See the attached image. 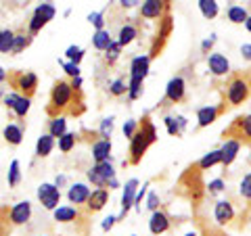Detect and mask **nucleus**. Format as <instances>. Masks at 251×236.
<instances>
[{
    "label": "nucleus",
    "instance_id": "f257e3e1",
    "mask_svg": "<svg viewBox=\"0 0 251 236\" xmlns=\"http://www.w3.org/2000/svg\"><path fill=\"white\" fill-rule=\"evenodd\" d=\"M86 113V98L84 90L72 86L69 80H57L50 88L46 115L50 119L57 117H82Z\"/></svg>",
    "mask_w": 251,
    "mask_h": 236
},
{
    "label": "nucleus",
    "instance_id": "f03ea898",
    "mask_svg": "<svg viewBox=\"0 0 251 236\" xmlns=\"http://www.w3.org/2000/svg\"><path fill=\"white\" fill-rule=\"evenodd\" d=\"M205 186L207 184L203 182V171L197 165V161H195V163L188 165L182 174H180L178 184H176V194L186 199L193 207H199L203 203V199H205V194H207Z\"/></svg>",
    "mask_w": 251,
    "mask_h": 236
},
{
    "label": "nucleus",
    "instance_id": "7ed1b4c3",
    "mask_svg": "<svg viewBox=\"0 0 251 236\" xmlns=\"http://www.w3.org/2000/svg\"><path fill=\"white\" fill-rule=\"evenodd\" d=\"M157 142V130L155 123L151 119V113H145L138 119V130L130 140V151H128V159L124 161V165H138L143 161V157L147 155L149 146Z\"/></svg>",
    "mask_w": 251,
    "mask_h": 236
},
{
    "label": "nucleus",
    "instance_id": "20e7f679",
    "mask_svg": "<svg viewBox=\"0 0 251 236\" xmlns=\"http://www.w3.org/2000/svg\"><path fill=\"white\" fill-rule=\"evenodd\" d=\"M222 96L226 103L230 105V109L247 103V98L251 96V86L247 80V73L245 71H230V75L226 77V84L222 88Z\"/></svg>",
    "mask_w": 251,
    "mask_h": 236
},
{
    "label": "nucleus",
    "instance_id": "39448f33",
    "mask_svg": "<svg viewBox=\"0 0 251 236\" xmlns=\"http://www.w3.org/2000/svg\"><path fill=\"white\" fill-rule=\"evenodd\" d=\"M6 84H9L11 92L29 100L38 92V75L34 71H25V69H9L6 71Z\"/></svg>",
    "mask_w": 251,
    "mask_h": 236
},
{
    "label": "nucleus",
    "instance_id": "423d86ee",
    "mask_svg": "<svg viewBox=\"0 0 251 236\" xmlns=\"http://www.w3.org/2000/svg\"><path fill=\"white\" fill-rule=\"evenodd\" d=\"M172 31H174V17H172V13H166L163 17L157 21V29L151 38V46H149V59H159L163 50H166V46L172 38Z\"/></svg>",
    "mask_w": 251,
    "mask_h": 236
},
{
    "label": "nucleus",
    "instance_id": "0eeeda50",
    "mask_svg": "<svg viewBox=\"0 0 251 236\" xmlns=\"http://www.w3.org/2000/svg\"><path fill=\"white\" fill-rule=\"evenodd\" d=\"M222 138L251 146V113L234 117V119L222 130Z\"/></svg>",
    "mask_w": 251,
    "mask_h": 236
},
{
    "label": "nucleus",
    "instance_id": "6e6552de",
    "mask_svg": "<svg viewBox=\"0 0 251 236\" xmlns=\"http://www.w3.org/2000/svg\"><path fill=\"white\" fill-rule=\"evenodd\" d=\"M182 103H186V82H184L182 75H176V77H172V80L168 82L166 96H163V100L157 107L166 109L170 105H182Z\"/></svg>",
    "mask_w": 251,
    "mask_h": 236
},
{
    "label": "nucleus",
    "instance_id": "1a4fd4ad",
    "mask_svg": "<svg viewBox=\"0 0 251 236\" xmlns=\"http://www.w3.org/2000/svg\"><path fill=\"white\" fill-rule=\"evenodd\" d=\"M226 111H230V105L224 100V96H222V100H220L218 105L201 107L199 111H197V128L201 130V128H207V125L216 123L220 117L226 115Z\"/></svg>",
    "mask_w": 251,
    "mask_h": 236
},
{
    "label": "nucleus",
    "instance_id": "9d476101",
    "mask_svg": "<svg viewBox=\"0 0 251 236\" xmlns=\"http://www.w3.org/2000/svg\"><path fill=\"white\" fill-rule=\"evenodd\" d=\"M88 180L90 184H94L97 188H107L111 180H115V169L111 161H105V163H94L92 167L88 169Z\"/></svg>",
    "mask_w": 251,
    "mask_h": 236
},
{
    "label": "nucleus",
    "instance_id": "9b49d317",
    "mask_svg": "<svg viewBox=\"0 0 251 236\" xmlns=\"http://www.w3.org/2000/svg\"><path fill=\"white\" fill-rule=\"evenodd\" d=\"M140 19H157L159 21L166 13H172V2L170 0H145L140 2Z\"/></svg>",
    "mask_w": 251,
    "mask_h": 236
},
{
    "label": "nucleus",
    "instance_id": "f8f14e48",
    "mask_svg": "<svg viewBox=\"0 0 251 236\" xmlns=\"http://www.w3.org/2000/svg\"><path fill=\"white\" fill-rule=\"evenodd\" d=\"M2 100H4V107L9 109V111L19 119V123H23V119H25L27 113H29L31 100H29V98H23V96H19V94H15V92L4 94Z\"/></svg>",
    "mask_w": 251,
    "mask_h": 236
},
{
    "label": "nucleus",
    "instance_id": "ddd939ff",
    "mask_svg": "<svg viewBox=\"0 0 251 236\" xmlns=\"http://www.w3.org/2000/svg\"><path fill=\"white\" fill-rule=\"evenodd\" d=\"M172 228H174V219L170 217V213H168L166 209H157V211H153L151 222H149V230H151L153 236L166 234V232L172 230Z\"/></svg>",
    "mask_w": 251,
    "mask_h": 236
},
{
    "label": "nucleus",
    "instance_id": "4468645a",
    "mask_svg": "<svg viewBox=\"0 0 251 236\" xmlns=\"http://www.w3.org/2000/svg\"><path fill=\"white\" fill-rule=\"evenodd\" d=\"M38 201H40L44 205V209H49V211L59 209L61 190L57 188V184H42L38 188Z\"/></svg>",
    "mask_w": 251,
    "mask_h": 236
},
{
    "label": "nucleus",
    "instance_id": "2eb2a0df",
    "mask_svg": "<svg viewBox=\"0 0 251 236\" xmlns=\"http://www.w3.org/2000/svg\"><path fill=\"white\" fill-rule=\"evenodd\" d=\"M214 217H216V224H218L220 228L230 226L234 219H237L234 203H232V201H218V203H216V209H214Z\"/></svg>",
    "mask_w": 251,
    "mask_h": 236
},
{
    "label": "nucleus",
    "instance_id": "dca6fc26",
    "mask_svg": "<svg viewBox=\"0 0 251 236\" xmlns=\"http://www.w3.org/2000/svg\"><path fill=\"white\" fill-rule=\"evenodd\" d=\"M136 192H138V180H136V178H132V180H128V182H126V186H124V194H122V211H120V215H117V222H120V219H124L126 215L130 213V209L134 207Z\"/></svg>",
    "mask_w": 251,
    "mask_h": 236
},
{
    "label": "nucleus",
    "instance_id": "f3484780",
    "mask_svg": "<svg viewBox=\"0 0 251 236\" xmlns=\"http://www.w3.org/2000/svg\"><path fill=\"white\" fill-rule=\"evenodd\" d=\"M109 196H111V190H107V188H97V190L90 192V199L86 203V207H80V209H84L88 215H94L109 203Z\"/></svg>",
    "mask_w": 251,
    "mask_h": 236
},
{
    "label": "nucleus",
    "instance_id": "a211bd4d",
    "mask_svg": "<svg viewBox=\"0 0 251 236\" xmlns=\"http://www.w3.org/2000/svg\"><path fill=\"white\" fill-rule=\"evenodd\" d=\"M207 67H209L211 75H216V77H228L230 75V63L224 54H220V52H209Z\"/></svg>",
    "mask_w": 251,
    "mask_h": 236
},
{
    "label": "nucleus",
    "instance_id": "6ab92c4d",
    "mask_svg": "<svg viewBox=\"0 0 251 236\" xmlns=\"http://www.w3.org/2000/svg\"><path fill=\"white\" fill-rule=\"evenodd\" d=\"M138 36H140V23L138 21H126L120 27V34H117V44L124 48V46L134 42Z\"/></svg>",
    "mask_w": 251,
    "mask_h": 236
},
{
    "label": "nucleus",
    "instance_id": "aec40b11",
    "mask_svg": "<svg viewBox=\"0 0 251 236\" xmlns=\"http://www.w3.org/2000/svg\"><path fill=\"white\" fill-rule=\"evenodd\" d=\"M149 67H151V59L149 54H140V57H134L130 61V71L128 77H136V80H147L149 75Z\"/></svg>",
    "mask_w": 251,
    "mask_h": 236
},
{
    "label": "nucleus",
    "instance_id": "412c9836",
    "mask_svg": "<svg viewBox=\"0 0 251 236\" xmlns=\"http://www.w3.org/2000/svg\"><path fill=\"white\" fill-rule=\"evenodd\" d=\"M9 217H11V224H13V226H23V224H27L29 217H31V203H29V201L17 203L15 207H11Z\"/></svg>",
    "mask_w": 251,
    "mask_h": 236
},
{
    "label": "nucleus",
    "instance_id": "4be33fe9",
    "mask_svg": "<svg viewBox=\"0 0 251 236\" xmlns=\"http://www.w3.org/2000/svg\"><path fill=\"white\" fill-rule=\"evenodd\" d=\"M67 199L77 209L86 207V203H88V199H90V188L86 184H74L72 188H69V192H67Z\"/></svg>",
    "mask_w": 251,
    "mask_h": 236
},
{
    "label": "nucleus",
    "instance_id": "5701e85b",
    "mask_svg": "<svg viewBox=\"0 0 251 236\" xmlns=\"http://www.w3.org/2000/svg\"><path fill=\"white\" fill-rule=\"evenodd\" d=\"M34 42V36L27 31V25H21L19 29H15V38H13V50L11 54H19L25 48H29Z\"/></svg>",
    "mask_w": 251,
    "mask_h": 236
},
{
    "label": "nucleus",
    "instance_id": "b1692460",
    "mask_svg": "<svg viewBox=\"0 0 251 236\" xmlns=\"http://www.w3.org/2000/svg\"><path fill=\"white\" fill-rule=\"evenodd\" d=\"M92 159H94V163L111 161V140L100 138L99 142H94L92 144Z\"/></svg>",
    "mask_w": 251,
    "mask_h": 236
},
{
    "label": "nucleus",
    "instance_id": "393cba45",
    "mask_svg": "<svg viewBox=\"0 0 251 236\" xmlns=\"http://www.w3.org/2000/svg\"><path fill=\"white\" fill-rule=\"evenodd\" d=\"M249 15H251V4L247 6H237V4H232L228 6V11H226V17H228L230 23H234V25H245V21L249 19Z\"/></svg>",
    "mask_w": 251,
    "mask_h": 236
},
{
    "label": "nucleus",
    "instance_id": "a878e982",
    "mask_svg": "<svg viewBox=\"0 0 251 236\" xmlns=\"http://www.w3.org/2000/svg\"><path fill=\"white\" fill-rule=\"evenodd\" d=\"M82 215V211L74 207V205H65V207H59L54 209V219L61 224H72V222H77Z\"/></svg>",
    "mask_w": 251,
    "mask_h": 236
},
{
    "label": "nucleus",
    "instance_id": "bb28decb",
    "mask_svg": "<svg viewBox=\"0 0 251 236\" xmlns=\"http://www.w3.org/2000/svg\"><path fill=\"white\" fill-rule=\"evenodd\" d=\"M239 151H241V144L239 142H234V140H224L222 148H220V153H222V163H220V165H224V167L232 165V161L237 159Z\"/></svg>",
    "mask_w": 251,
    "mask_h": 236
},
{
    "label": "nucleus",
    "instance_id": "cd10ccee",
    "mask_svg": "<svg viewBox=\"0 0 251 236\" xmlns=\"http://www.w3.org/2000/svg\"><path fill=\"white\" fill-rule=\"evenodd\" d=\"M2 136L6 140V144L19 146L23 142V123H9L2 132Z\"/></svg>",
    "mask_w": 251,
    "mask_h": 236
},
{
    "label": "nucleus",
    "instance_id": "c85d7f7f",
    "mask_svg": "<svg viewBox=\"0 0 251 236\" xmlns=\"http://www.w3.org/2000/svg\"><path fill=\"white\" fill-rule=\"evenodd\" d=\"M52 148H54V138L46 132V134H42V136L38 138V142H36V157L44 159V157H49L52 153Z\"/></svg>",
    "mask_w": 251,
    "mask_h": 236
},
{
    "label": "nucleus",
    "instance_id": "c756f323",
    "mask_svg": "<svg viewBox=\"0 0 251 236\" xmlns=\"http://www.w3.org/2000/svg\"><path fill=\"white\" fill-rule=\"evenodd\" d=\"M54 13H57V9H54V4H52V2H42V4H38V6H36L34 17H36V19H40L44 25H49V23L52 21V17H54Z\"/></svg>",
    "mask_w": 251,
    "mask_h": 236
},
{
    "label": "nucleus",
    "instance_id": "7c9ffc66",
    "mask_svg": "<svg viewBox=\"0 0 251 236\" xmlns=\"http://www.w3.org/2000/svg\"><path fill=\"white\" fill-rule=\"evenodd\" d=\"M163 123H166V128H168V134H170V136L180 138V136L184 134V125H186V119H184V117H166V119H163Z\"/></svg>",
    "mask_w": 251,
    "mask_h": 236
},
{
    "label": "nucleus",
    "instance_id": "2f4dec72",
    "mask_svg": "<svg viewBox=\"0 0 251 236\" xmlns=\"http://www.w3.org/2000/svg\"><path fill=\"white\" fill-rule=\"evenodd\" d=\"M111 34H109V29H100V31H94L92 36V46L100 52H105L109 48V44H111Z\"/></svg>",
    "mask_w": 251,
    "mask_h": 236
},
{
    "label": "nucleus",
    "instance_id": "473e14b6",
    "mask_svg": "<svg viewBox=\"0 0 251 236\" xmlns=\"http://www.w3.org/2000/svg\"><path fill=\"white\" fill-rule=\"evenodd\" d=\"M220 163H222V153H220V148H216V151H209L201 161H197V165L201 167V171H207L209 167H214V165H220Z\"/></svg>",
    "mask_w": 251,
    "mask_h": 236
},
{
    "label": "nucleus",
    "instance_id": "72a5a7b5",
    "mask_svg": "<svg viewBox=\"0 0 251 236\" xmlns=\"http://www.w3.org/2000/svg\"><path fill=\"white\" fill-rule=\"evenodd\" d=\"M49 134L52 138H63L67 134V121L65 117H57V119L49 121Z\"/></svg>",
    "mask_w": 251,
    "mask_h": 236
},
{
    "label": "nucleus",
    "instance_id": "f704fd0d",
    "mask_svg": "<svg viewBox=\"0 0 251 236\" xmlns=\"http://www.w3.org/2000/svg\"><path fill=\"white\" fill-rule=\"evenodd\" d=\"M109 94L115 96V98L128 96V80H126V77H117V80H113L111 84H109Z\"/></svg>",
    "mask_w": 251,
    "mask_h": 236
},
{
    "label": "nucleus",
    "instance_id": "c9c22d12",
    "mask_svg": "<svg viewBox=\"0 0 251 236\" xmlns=\"http://www.w3.org/2000/svg\"><path fill=\"white\" fill-rule=\"evenodd\" d=\"M199 11L203 13L205 19H216L218 17V2L216 0H199Z\"/></svg>",
    "mask_w": 251,
    "mask_h": 236
},
{
    "label": "nucleus",
    "instance_id": "e433bc0d",
    "mask_svg": "<svg viewBox=\"0 0 251 236\" xmlns=\"http://www.w3.org/2000/svg\"><path fill=\"white\" fill-rule=\"evenodd\" d=\"M9 207H0V236H11L13 232V224H11V217H9Z\"/></svg>",
    "mask_w": 251,
    "mask_h": 236
},
{
    "label": "nucleus",
    "instance_id": "4c0bfd02",
    "mask_svg": "<svg viewBox=\"0 0 251 236\" xmlns=\"http://www.w3.org/2000/svg\"><path fill=\"white\" fill-rule=\"evenodd\" d=\"M143 90H145V82H143V80H136V77H128V98H130V100L140 98Z\"/></svg>",
    "mask_w": 251,
    "mask_h": 236
},
{
    "label": "nucleus",
    "instance_id": "58836bf2",
    "mask_svg": "<svg viewBox=\"0 0 251 236\" xmlns=\"http://www.w3.org/2000/svg\"><path fill=\"white\" fill-rule=\"evenodd\" d=\"M120 54H122V46L117 44V40H113L111 44H109V48L105 50V63H107V67H113L117 59H120Z\"/></svg>",
    "mask_w": 251,
    "mask_h": 236
},
{
    "label": "nucleus",
    "instance_id": "ea45409f",
    "mask_svg": "<svg viewBox=\"0 0 251 236\" xmlns=\"http://www.w3.org/2000/svg\"><path fill=\"white\" fill-rule=\"evenodd\" d=\"M13 38H15V29H2V36H0V52L2 54H11Z\"/></svg>",
    "mask_w": 251,
    "mask_h": 236
},
{
    "label": "nucleus",
    "instance_id": "a19ab883",
    "mask_svg": "<svg viewBox=\"0 0 251 236\" xmlns=\"http://www.w3.org/2000/svg\"><path fill=\"white\" fill-rule=\"evenodd\" d=\"M75 142H77V134L75 132H67L63 138H59V151L61 153H69L75 146Z\"/></svg>",
    "mask_w": 251,
    "mask_h": 236
},
{
    "label": "nucleus",
    "instance_id": "79ce46f5",
    "mask_svg": "<svg viewBox=\"0 0 251 236\" xmlns=\"http://www.w3.org/2000/svg\"><path fill=\"white\" fill-rule=\"evenodd\" d=\"M6 180H9V186H11V188L19 186V182H21V165H19V161H17V159H15V161L11 163V167H9V176H6Z\"/></svg>",
    "mask_w": 251,
    "mask_h": 236
},
{
    "label": "nucleus",
    "instance_id": "37998d69",
    "mask_svg": "<svg viewBox=\"0 0 251 236\" xmlns=\"http://www.w3.org/2000/svg\"><path fill=\"white\" fill-rule=\"evenodd\" d=\"M65 57H67V63L80 65L82 59H84V48H80V46H69V48L65 50Z\"/></svg>",
    "mask_w": 251,
    "mask_h": 236
},
{
    "label": "nucleus",
    "instance_id": "c03bdc74",
    "mask_svg": "<svg viewBox=\"0 0 251 236\" xmlns=\"http://www.w3.org/2000/svg\"><path fill=\"white\" fill-rule=\"evenodd\" d=\"M111 132H113V119L109 117V119H103L100 121V128H99V134L103 140H111Z\"/></svg>",
    "mask_w": 251,
    "mask_h": 236
},
{
    "label": "nucleus",
    "instance_id": "a18cd8bd",
    "mask_svg": "<svg viewBox=\"0 0 251 236\" xmlns=\"http://www.w3.org/2000/svg\"><path fill=\"white\" fill-rule=\"evenodd\" d=\"M239 192H241L243 199L251 203V174H247L245 178L241 180V188H239Z\"/></svg>",
    "mask_w": 251,
    "mask_h": 236
},
{
    "label": "nucleus",
    "instance_id": "49530a36",
    "mask_svg": "<svg viewBox=\"0 0 251 236\" xmlns=\"http://www.w3.org/2000/svg\"><path fill=\"white\" fill-rule=\"evenodd\" d=\"M205 190H207L209 196L220 194V192L224 190V180H222V178H218V180H214V182H209V184L205 186Z\"/></svg>",
    "mask_w": 251,
    "mask_h": 236
},
{
    "label": "nucleus",
    "instance_id": "de8ad7c7",
    "mask_svg": "<svg viewBox=\"0 0 251 236\" xmlns=\"http://www.w3.org/2000/svg\"><path fill=\"white\" fill-rule=\"evenodd\" d=\"M136 130H138V119H128L124 123V136L128 140H132V136L136 134Z\"/></svg>",
    "mask_w": 251,
    "mask_h": 236
},
{
    "label": "nucleus",
    "instance_id": "09e8293b",
    "mask_svg": "<svg viewBox=\"0 0 251 236\" xmlns=\"http://www.w3.org/2000/svg\"><path fill=\"white\" fill-rule=\"evenodd\" d=\"M88 21L92 23L94 27H97V31L105 29V17H103V13H90L88 15Z\"/></svg>",
    "mask_w": 251,
    "mask_h": 236
},
{
    "label": "nucleus",
    "instance_id": "8fccbe9b",
    "mask_svg": "<svg viewBox=\"0 0 251 236\" xmlns=\"http://www.w3.org/2000/svg\"><path fill=\"white\" fill-rule=\"evenodd\" d=\"M201 226V234L203 236H228V234H226L224 230H222V228H216V226H209V228H205V226H203V224H199Z\"/></svg>",
    "mask_w": 251,
    "mask_h": 236
},
{
    "label": "nucleus",
    "instance_id": "3c124183",
    "mask_svg": "<svg viewBox=\"0 0 251 236\" xmlns=\"http://www.w3.org/2000/svg\"><path fill=\"white\" fill-rule=\"evenodd\" d=\"M63 69H65V73H67L69 80H74V77H80V65H74V63L63 61Z\"/></svg>",
    "mask_w": 251,
    "mask_h": 236
},
{
    "label": "nucleus",
    "instance_id": "603ef678",
    "mask_svg": "<svg viewBox=\"0 0 251 236\" xmlns=\"http://www.w3.org/2000/svg\"><path fill=\"white\" fill-rule=\"evenodd\" d=\"M147 207H149V209H151V211H157V209H159V196H157L155 192H151V194H149Z\"/></svg>",
    "mask_w": 251,
    "mask_h": 236
},
{
    "label": "nucleus",
    "instance_id": "864d4df0",
    "mask_svg": "<svg viewBox=\"0 0 251 236\" xmlns=\"http://www.w3.org/2000/svg\"><path fill=\"white\" fill-rule=\"evenodd\" d=\"M214 42H216V36H209L207 40L201 44V50H203V54H207V57H209V50H211V46H214Z\"/></svg>",
    "mask_w": 251,
    "mask_h": 236
},
{
    "label": "nucleus",
    "instance_id": "5fc2aeb1",
    "mask_svg": "<svg viewBox=\"0 0 251 236\" xmlns=\"http://www.w3.org/2000/svg\"><path fill=\"white\" fill-rule=\"evenodd\" d=\"M115 222H117V215H109L105 222H103V230L107 232V230H111V228L115 226Z\"/></svg>",
    "mask_w": 251,
    "mask_h": 236
},
{
    "label": "nucleus",
    "instance_id": "6e6d98bb",
    "mask_svg": "<svg viewBox=\"0 0 251 236\" xmlns=\"http://www.w3.org/2000/svg\"><path fill=\"white\" fill-rule=\"evenodd\" d=\"M241 54L245 57L247 61H251V44H243L241 46Z\"/></svg>",
    "mask_w": 251,
    "mask_h": 236
},
{
    "label": "nucleus",
    "instance_id": "4d7b16f0",
    "mask_svg": "<svg viewBox=\"0 0 251 236\" xmlns=\"http://www.w3.org/2000/svg\"><path fill=\"white\" fill-rule=\"evenodd\" d=\"M122 9H134L136 4H140V2H134V0H122Z\"/></svg>",
    "mask_w": 251,
    "mask_h": 236
},
{
    "label": "nucleus",
    "instance_id": "13d9d810",
    "mask_svg": "<svg viewBox=\"0 0 251 236\" xmlns=\"http://www.w3.org/2000/svg\"><path fill=\"white\" fill-rule=\"evenodd\" d=\"M2 82H6V71L0 67V84H2Z\"/></svg>",
    "mask_w": 251,
    "mask_h": 236
},
{
    "label": "nucleus",
    "instance_id": "bf43d9fd",
    "mask_svg": "<svg viewBox=\"0 0 251 236\" xmlns=\"http://www.w3.org/2000/svg\"><path fill=\"white\" fill-rule=\"evenodd\" d=\"M245 27H247V31H249V34H251V15H249V19L245 21Z\"/></svg>",
    "mask_w": 251,
    "mask_h": 236
},
{
    "label": "nucleus",
    "instance_id": "052dcab7",
    "mask_svg": "<svg viewBox=\"0 0 251 236\" xmlns=\"http://www.w3.org/2000/svg\"><path fill=\"white\" fill-rule=\"evenodd\" d=\"M245 73H247V80H249V86H251V69H247Z\"/></svg>",
    "mask_w": 251,
    "mask_h": 236
},
{
    "label": "nucleus",
    "instance_id": "680f3d73",
    "mask_svg": "<svg viewBox=\"0 0 251 236\" xmlns=\"http://www.w3.org/2000/svg\"><path fill=\"white\" fill-rule=\"evenodd\" d=\"M0 98H4V90L2 88H0Z\"/></svg>",
    "mask_w": 251,
    "mask_h": 236
},
{
    "label": "nucleus",
    "instance_id": "e2e57ef3",
    "mask_svg": "<svg viewBox=\"0 0 251 236\" xmlns=\"http://www.w3.org/2000/svg\"><path fill=\"white\" fill-rule=\"evenodd\" d=\"M186 236H197V234H195V232H188V234H186Z\"/></svg>",
    "mask_w": 251,
    "mask_h": 236
},
{
    "label": "nucleus",
    "instance_id": "0e129e2a",
    "mask_svg": "<svg viewBox=\"0 0 251 236\" xmlns=\"http://www.w3.org/2000/svg\"><path fill=\"white\" fill-rule=\"evenodd\" d=\"M0 36H2V29H0Z\"/></svg>",
    "mask_w": 251,
    "mask_h": 236
}]
</instances>
